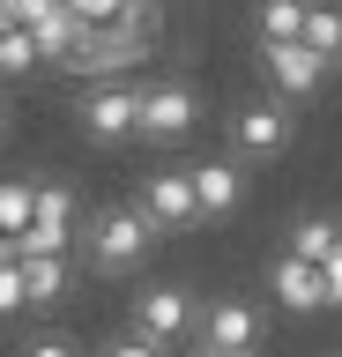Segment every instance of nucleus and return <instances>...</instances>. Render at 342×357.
I'll use <instances>...</instances> for the list:
<instances>
[{"instance_id":"1","label":"nucleus","mask_w":342,"mask_h":357,"mask_svg":"<svg viewBox=\"0 0 342 357\" xmlns=\"http://www.w3.org/2000/svg\"><path fill=\"white\" fill-rule=\"evenodd\" d=\"M149 245H157V231H149V216H141L134 201L90 216V268L97 275H134V268L149 261Z\"/></svg>"},{"instance_id":"2","label":"nucleus","mask_w":342,"mask_h":357,"mask_svg":"<svg viewBox=\"0 0 342 357\" xmlns=\"http://www.w3.org/2000/svg\"><path fill=\"white\" fill-rule=\"evenodd\" d=\"M149 45H157V38L134 30V22H104V30H82L60 67H68V75H90V82H119L134 60H149Z\"/></svg>"},{"instance_id":"3","label":"nucleus","mask_w":342,"mask_h":357,"mask_svg":"<svg viewBox=\"0 0 342 357\" xmlns=\"http://www.w3.org/2000/svg\"><path fill=\"white\" fill-rule=\"evenodd\" d=\"M194 328H201V305H194L186 283H149L134 298V335H141V342L164 350V342H179V335H194Z\"/></svg>"},{"instance_id":"4","label":"nucleus","mask_w":342,"mask_h":357,"mask_svg":"<svg viewBox=\"0 0 342 357\" xmlns=\"http://www.w3.org/2000/svg\"><path fill=\"white\" fill-rule=\"evenodd\" d=\"M75 119H82V134L90 142H127L134 134V119H141V89L134 82H97V89H82V105H75Z\"/></svg>"},{"instance_id":"5","label":"nucleus","mask_w":342,"mask_h":357,"mask_svg":"<svg viewBox=\"0 0 342 357\" xmlns=\"http://www.w3.org/2000/svg\"><path fill=\"white\" fill-rule=\"evenodd\" d=\"M231 149L238 156H283L290 149V105L283 97H253L231 112Z\"/></svg>"},{"instance_id":"6","label":"nucleus","mask_w":342,"mask_h":357,"mask_svg":"<svg viewBox=\"0 0 342 357\" xmlns=\"http://www.w3.org/2000/svg\"><path fill=\"white\" fill-rule=\"evenodd\" d=\"M194 119H201V105H194V89H186V82H149V89H141L134 134H141V142H186Z\"/></svg>"},{"instance_id":"7","label":"nucleus","mask_w":342,"mask_h":357,"mask_svg":"<svg viewBox=\"0 0 342 357\" xmlns=\"http://www.w3.org/2000/svg\"><path fill=\"white\" fill-rule=\"evenodd\" d=\"M134 208L149 216L157 238H164V231H194V223H201V208H194V178H186V172H149Z\"/></svg>"},{"instance_id":"8","label":"nucleus","mask_w":342,"mask_h":357,"mask_svg":"<svg viewBox=\"0 0 342 357\" xmlns=\"http://www.w3.org/2000/svg\"><path fill=\"white\" fill-rule=\"evenodd\" d=\"M201 342L208 350H261V305L253 298H208L201 305Z\"/></svg>"},{"instance_id":"9","label":"nucleus","mask_w":342,"mask_h":357,"mask_svg":"<svg viewBox=\"0 0 342 357\" xmlns=\"http://www.w3.org/2000/svg\"><path fill=\"white\" fill-rule=\"evenodd\" d=\"M261 67H268V82H275L283 105H297V97H313V89L327 82V60L305 52V45H261Z\"/></svg>"},{"instance_id":"10","label":"nucleus","mask_w":342,"mask_h":357,"mask_svg":"<svg viewBox=\"0 0 342 357\" xmlns=\"http://www.w3.org/2000/svg\"><path fill=\"white\" fill-rule=\"evenodd\" d=\"M268 290L283 298V312H327V283H320L313 261H290V253H283V261L268 268Z\"/></svg>"},{"instance_id":"11","label":"nucleus","mask_w":342,"mask_h":357,"mask_svg":"<svg viewBox=\"0 0 342 357\" xmlns=\"http://www.w3.org/2000/svg\"><path fill=\"white\" fill-rule=\"evenodd\" d=\"M194 208H201V216H238V201H246V178H238V164H224V156H216V164H194Z\"/></svg>"},{"instance_id":"12","label":"nucleus","mask_w":342,"mask_h":357,"mask_svg":"<svg viewBox=\"0 0 342 357\" xmlns=\"http://www.w3.org/2000/svg\"><path fill=\"white\" fill-rule=\"evenodd\" d=\"M30 231H45L52 245H75V186H68V178H38V201H30Z\"/></svg>"},{"instance_id":"13","label":"nucleus","mask_w":342,"mask_h":357,"mask_svg":"<svg viewBox=\"0 0 342 357\" xmlns=\"http://www.w3.org/2000/svg\"><path fill=\"white\" fill-rule=\"evenodd\" d=\"M297 45L320 52V60H342V8H335V0H305V30H297Z\"/></svg>"},{"instance_id":"14","label":"nucleus","mask_w":342,"mask_h":357,"mask_svg":"<svg viewBox=\"0 0 342 357\" xmlns=\"http://www.w3.org/2000/svg\"><path fill=\"white\" fill-rule=\"evenodd\" d=\"M335 245H342V223H335V216H297V223H290V261H313V268H320Z\"/></svg>"},{"instance_id":"15","label":"nucleus","mask_w":342,"mask_h":357,"mask_svg":"<svg viewBox=\"0 0 342 357\" xmlns=\"http://www.w3.org/2000/svg\"><path fill=\"white\" fill-rule=\"evenodd\" d=\"M75 38H82V22H75L68 8H45V15L30 22V45H38V60H68Z\"/></svg>"},{"instance_id":"16","label":"nucleus","mask_w":342,"mask_h":357,"mask_svg":"<svg viewBox=\"0 0 342 357\" xmlns=\"http://www.w3.org/2000/svg\"><path fill=\"white\" fill-rule=\"evenodd\" d=\"M23 268V305H60L68 298V261H15Z\"/></svg>"},{"instance_id":"17","label":"nucleus","mask_w":342,"mask_h":357,"mask_svg":"<svg viewBox=\"0 0 342 357\" xmlns=\"http://www.w3.org/2000/svg\"><path fill=\"white\" fill-rule=\"evenodd\" d=\"M30 201H38V178H0V238L30 231Z\"/></svg>"},{"instance_id":"18","label":"nucleus","mask_w":342,"mask_h":357,"mask_svg":"<svg viewBox=\"0 0 342 357\" xmlns=\"http://www.w3.org/2000/svg\"><path fill=\"white\" fill-rule=\"evenodd\" d=\"M305 0H261V45H297Z\"/></svg>"},{"instance_id":"19","label":"nucleus","mask_w":342,"mask_h":357,"mask_svg":"<svg viewBox=\"0 0 342 357\" xmlns=\"http://www.w3.org/2000/svg\"><path fill=\"white\" fill-rule=\"evenodd\" d=\"M38 67V45H30V30H8L0 38V75H30Z\"/></svg>"},{"instance_id":"20","label":"nucleus","mask_w":342,"mask_h":357,"mask_svg":"<svg viewBox=\"0 0 342 357\" xmlns=\"http://www.w3.org/2000/svg\"><path fill=\"white\" fill-rule=\"evenodd\" d=\"M60 8H68L82 30H104V22H119V15H127V0H60Z\"/></svg>"},{"instance_id":"21","label":"nucleus","mask_w":342,"mask_h":357,"mask_svg":"<svg viewBox=\"0 0 342 357\" xmlns=\"http://www.w3.org/2000/svg\"><path fill=\"white\" fill-rule=\"evenodd\" d=\"M15 357H82V350H75L68 335H30V342H23Z\"/></svg>"},{"instance_id":"22","label":"nucleus","mask_w":342,"mask_h":357,"mask_svg":"<svg viewBox=\"0 0 342 357\" xmlns=\"http://www.w3.org/2000/svg\"><path fill=\"white\" fill-rule=\"evenodd\" d=\"M0 312H23V268H0Z\"/></svg>"},{"instance_id":"23","label":"nucleus","mask_w":342,"mask_h":357,"mask_svg":"<svg viewBox=\"0 0 342 357\" xmlns=\"http://www.w3.org/2000/svg\"><path fill=\"white\" fill-rule=\"evenodd\" d=\"M104 357H164V350H157V342H141V335H112Z\"/></svg>"},{"instance_id":"24","label":"nucleus","mask_w":342,"mask_h":357,"mask_svg":"<svg viewBox=\"0 0 342 357\" xmlns=\"http://www.w3.org/2000/svg\"><path fill=\"white\" fill-rule=\"evenodd\" d=\"M0 8H8V15H15V30H30V22L45 15V8H60V0H0Z\"/></svg>"},{"instance_id":"25","label":"nucleus","mask_w":342,"mask_h":357,"mask_svg":"<svg viewBox=\"0 0 342 357\" xmlns=\"http://www.w3.org/2000/svg\"><path fill=\"white\" fill-rule=\"evenodd\" d=\"M320 283H327V305H342V245L320 261Z\"/></svg>"},{"instance_id":"26","label":"nucleus","mask_w":342,"mask_h":357,"mask_svg":"<svg viewBox=\"0 0 342 357\" xmlns=\"http://www.w3.org/2000/svg\"><path fill=\"white\" fill-rule=\"evenodd\" d=\"M194 357H253V350H208V342H201V350H194Z\"/></svg>"},{"instance_id":"27","label":"nucleus","mask_w":342,"mask_h":357,"mask_svg":"<svg viewBox=\"0 0 342 357\" xmlns=\"http://www.w3.org/2000/svg\"><path fill=\"white\" fill-rule=\"evenodd\" d=\"M8 30H15V15H8V8H0V38H8Z\"/></svg>"},{"instance_id":"28","label":"nucleus","mask_w":342,"mask_h":357,"mask_svg":"<svg viewBox=\"0 0 342 357\" xmlns=\"http://www.w3.org/2000/svg\"><path fill=\"white\" fill-rule=\"evenodd\" d=\"M0 142H8V105H0Z\"/></svg>"}]
</instances>
